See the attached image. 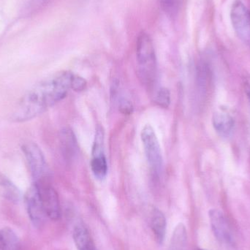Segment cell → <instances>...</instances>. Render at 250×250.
Here are the masks:
<instances>
[{"label":"cell","instance_id":"cell-14","mask_svg":"<svg viewBox=\"0 0 250 250\" xmlns=\"http://www.w3.org/2000/svg\"><path fill=\"white\" fill-rule=\"evenodd\" d=\"M0 250H21L19 238L9 228L0 230Z\"/></svg>","mask_w":250,"mask_h":250},{"label":"cell","instance_id":"cell-5","mask_svg":"<svg viewBox=\"0 0 250 250\" xmlns=\"http://www.w3.org/2000/svg\"><path fill=\"white\" fill-rule=\"evenodd\" d=\"M39 194L41 204L47 217L52 220H57L61 217V207L58 194L49 179L34 182Z\"/></svg>","mask_w":250,"mask_h":250},{"label":"cell","instance_id":"cell-11","mask_svg":"<svg viewBox=\"0 0 250 250\" xmlns=\"http://www.w3.org/2000/svg\"><path fill=\"white\" fill-rule=\"evenodd\" d=\"M212 124L217 133L221 136L228 137L233 132L234 120L228 113L218 111L213 115Z\"/></svg>","mask_w":250,"mask_h":250},{"label":"cell","instance_id":"cell-3","mask_svg":"<svg viewBox=\"0 0 250 250\" xmlns=\"http://www.w3.org/2000/svg\"><path fill=\"white\" fill-rule=\"evenodd\" d=\"M141 137L150 170L154 176H159L163 170V159L158 139L152 126L150 125L144 126Z\"/></svg>","mask_w":250,"mask_h":250},{"label":"cell","instance_id":"cell-2","mask_svg":"<svg viewBox=\"0 0 250 250\" xmlns=\"http://www.w3.org/2000/svg\"><path fill=\"white\" fill-rule=\"evenodd\" d=\"M136 58L140 80L147 88L153 87L157 79V58L152 41L144 32L137 41Z\"/></svg>","mask_w":250,"mask_h":250},{"label":"cell","instance_id":"cell-1","mask_svg":"<svg viewBox=\"0 0 250 250\" xmlns=\"http://www.w3.org/2000/svg\"><path fill=\"white\" fill-rule=\"evenodd\" d=\"M73 76L71 72H61L37 83L23 95L12 120L16 123L29 121L62 101L72 89Z\"/></svg>","mask_w":250,"mask_h":250},{"label":"cell","instance_id":"cell-19","mask_svg":"<svg viewBox=\"0 0 250 250\" xmlns=\"http://www.w3.org/2000/svg\"><path fill=\"white\" fill-rule=\"evenodd\" d=\"M86 81L83 78L75 75L73 76V82H72V89L76 92H82L86 89Z\"/></svg>","mask_w":250,"mask_h":250},{"label":"cell","instance_id":"cell-7","mask_svg":"<svg viewBox=\"0 0 250 250\" xmlns=\"http://www.w3.org/2000/svg\"><path fill=\"white\" fill-rule=\"evenodd\" d=\"M208 216L211 229L217 240L226 245H233L231 229L223 212L218 209H211L208 211Z\"/></svg>","mask_w":250,"mask_h":250},{"label":"cell","instance_id":"cell-9","mask_svg":"<svg viewBox=\"0 0 250 250\" xmlns=\"http://www.w3.org/2000/svg\"><path fill=\"white\" fill-rule=\"evenodd\" d=\"M60 148L64 160L71 162L77 156L79 151L77 140L70 128L62 129L60 135Z\"/></svg>","mask_w":250,"mask_h":250},{"label":"cell","instance_id":"cell-10","mask_svg":"<svg viewBox=\"0 0 250 250\" xmlns=\"http://www.w3.org/2000/svg\"><path fill=\"white\" fill-rule=\"evenodd\" d=\"M73 238L78 250H97L92 236L83 225L79 224L75 226Z\"/></svg>","mask_w":250,"mask_h":250},{"label":"cell","instance_id":"cell-18","mask_svg":"<svg viewBox=\"0 0 250 250\" xmlns=\"http://www.w3.org/2000/svg\"><path fill=\"white\" fill-rule=\"evenodd\" d=\"M162 7L169 16H173L177 13L182 0H160Z\"/></svg>","mask_w":250,"mask_h":250},{"label":"cell","instance_id":"cell-12","mask_svg":"<svg viewBox=\"0 0 250 250\" xmlns=\"http://www.w3.org/2000/svg\"><path fill=\"white\" fill-rule=\"evenodd\" d=\"M150 226L157 243L162 245L166 237L167 225H166V219L164 214L157 208H154L152 210Z\"/></svg>","mask_w":250,"mask_h":250},{"label":"cell","instance_id":"cell-4","mask_svg":"<svg viewBox=\"0 0 250 250\" xmlns=\"http://www.w3.org/2000/svg\"><path fill=\"white\" fill-rule=\"evenodd\" d=\"M22 150L34 182L49 179L48 166L39 146L34 143H27L23 146Z\"/></svg>","mask_w":250,"mask_h":250},{"label":"cell","instance_id":"cell-16","mask_svg":"<svg viewBox=\"0 0 250 250\" xmlns=\"http://www.w3.org/2000/svg\"><path fill=\"white\" fill-rule=\"evenodd\" d=\"M91 169L95 178L104 180L108 173V163L105 155L92 157Z\"/></svg>","mask_w":250,"mask_h":250},{"label":"cell","instance_id":"cell-22","mask_svg":"<svg viewBox=\"0 0 250 250\" xmlns=\"http://www.w3.org/2000/svg\"><path fill=\"white\" fill-rule=\"evenodd\" d=\"M196 250H203V249H197Z\"/></svg>","mask_w":250,"mask_h":250},{"label":"cell","instance_id":"cell-8","mask_svg":"<svg viewBox=\"0 0 250 250\" xmlns=\"http://www.w3.org/2000/svg\"><path fill=\"white\" fill-rule=\"evenodd\" d=\"M25 201L28 215L31 222L35 227H41L43 225L47 216L41 204L38 189L34 184L28 190Z\"/></svg>","mask_w":250,"mask_h":250},{"label":"cell","instance_id":"cell-15","mask_svg":"<svg viewBox=\"0 0 250 250\" xmlns=\"http://www.w3.org/2000/svg\"><path fill=\"white\" fill-rule=\"evenodd\" d=\"M187 230L185 226L179 223L173 232L170 243V250H185L187 245Z\"/></svg>","mask_w":250,"mask_h":250},{"label":"cell","instance_id":"cell-13","mask_svg":"<svg viewBox=\"0 0 250 250\" xmlns=\"http://www.w3.org/2000/svg\"><path fill=\"white\" fill-rule=\"evenodd\" d=\"M0 195L4 199L14 204L19 202L21 199V192L17 187L1 173H0Z\"/></svg>","mask_w":250,"mask_h":250},{"label":"cell","instance_id":"cell-6","mask_svg":"<svg viewBox=\"0 0 250 250\" xmlns=\"http://www.w3.org/2000/svg\"><path fill=\"white\" fill-rule=\"evenodd\" d=\"M230 18L239 38L247 42L250 41V12L239 0H236L233 4Z\"/></svg>","mask_w":250,"mask_h":250},{"label":"cell","instance_id":"cell-17","mask_svg":"<svg viewBox=\"0 0 250 250\" xmlns=\"http://www.w3.org/2000/svg\"><path fill=\"white\" fill-rule=\"evenodd\" d=\"M155 102L162 108H168L170 104V92L168 89L163 87L159 89L156 95Z\"/></svg>","mask_w":250,"mask_h":250},{"label":"cell","instance_id":"cell-20","mask_svg":"<svg viewBox=\"0 0 250 250\" xmlns=\"http://www.w3.org/2000/svg\"><path fill=\"white\" fill-rule=\"evenodd\" d=\"M119 107H120V111L122 114L125 115H129L132 113L133 111V106H132V103L126 99V98H121L119 103Z\"/></svg>","mask_w":250,"mask_h":250},{"label":"cell","instance_id":"cell-21","mask_svg":"<svg viewBox=\"0 0 250 250\" xmlns=\"http://www.w3.org/2000/svg\"><path fill=\"white\" fill-rule=\"evenodd\" d=\"M245 89L247 96L250 103V79H247L245 82Z\"/></svg>","mask_w":250,"mask_h":250}]
</instances>
